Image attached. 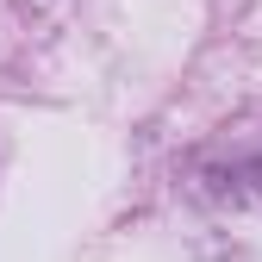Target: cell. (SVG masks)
Masks as SVG:
<instances>
[]
</instances>
